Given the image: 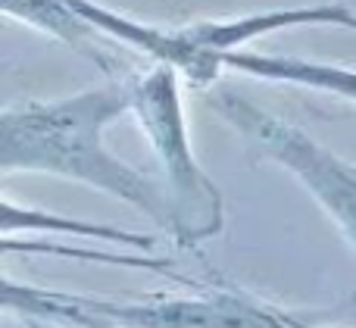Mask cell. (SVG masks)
Listing matches in <instances>:
<instances>
[{
	"label": "cell",
	"mask_w": 356,
	"mask_h": 328,
	"mask_svg": "<svg viewBox=\"0 0 356 328\" xmlns=\"http://www.w3.org/2000/svg\"><path fill=\"white\" fill-rule=\"evenodd\" d=\"M122 91H91L66 104L25 106L3 116L0 166L3 169H44L69 175L94 188L129 200L150 213L163 229L178 235V216L156 194L154 181L110 156L100 144V129L125 110Z\"/></svg>",
	"instance_id": "cell-1"
},
{
	"label": "cell",
	"mask_w": 356,
	"mask_h": 328,
	"mask_svg": "<svg viewBox=\"0 0 356 328\" xmlns=\"http://www.w3.org/2000/svg\"><path fill=\"white\" fill-rule=\"evenodd\" d=\"M3 306L29 319H63L85 328H297L278 313L259 310L232 294H216L207 300L116 304L3 281Z\"/></svg>",
	"instance_id": "cell-2"
},
{
	"label": "cell",
	"mask_w": 356,
	"mask_h": 328,
	"mask_svg": "<svg viewBox=\"0 0 356 328\" xmlns=\"http://www.w3.org/2000/svg\"><path fill=\"white\" fill-rule=\"evenodd\" d=\"M135 106L144 119V129L154 138L160 156L166 160V169L172 175V185L181 194V206L191 210L194 216H207L213 222V229H219V194L216 188L203 179V172L191 160L188 141H184V129L178 119V100L172 91V75L169 69H160L154 79H147L141 85V91L135 94Z\"/></svg>",
	"instance_id": "cell-3"
},
{
	"label": "cell",
	"mask_w": 356,
	"mask_h": 328,
	"mask_svg": "<svg viewBox=\"0 0 356 328\" xmlns=\"http://www.w3.org/2000/svg\"><path fill=\"white\" fill-rule=\"evenodd\" d=\"M250 116L253 125L244 122V129H253V135L259 138V144L272 156L288 163V169H294L300 175L303 185L322 200V206L332 213L334 222L356 244V169H350L347 163H338L332 154H322L309 138L297 135V131L284 129L272 119H263L253 110Z\"/></svg>",
	"instance_id": "cell-4"
},
{
	"label": "cell",
	"mask_w": 356,
	"mask_h": 328,
	"mask_svg": "<svg viewBox=\"0 0 356 328\" xmlns=\"http://www.w3.org/2000/svg\"><path fill=\"white\" fill-rule=\"evenodd\" d=\"M16 229H47V231H72V235H88V238H106V241L119 244H138V247H150L154 238L147 235H131V231L106 229V225H88V222H72V219H56L47 213L35 210H16L13 204L3 206V235L10 238Z\"/></svg>",
	"instance_id": "cell-5"
},
{
	"label": "cell",
	"mask_w": 356,
	"mask_h": 328,
	"mask_svg": "<svg viewBox=\"0 0 356 328\" xmlns=\"http://www.w3.org/2000/svg\"><path fill=\"white\" fill-rule=\"evenodd\" d=\"M25 328H50V325H41L38 319H25Z\"/></svg>",
	"instance_id": "cell-6"
}]
</instances>
